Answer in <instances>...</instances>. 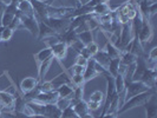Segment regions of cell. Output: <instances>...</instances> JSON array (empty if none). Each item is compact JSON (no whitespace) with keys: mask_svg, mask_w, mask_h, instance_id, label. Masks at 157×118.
<instances>
[{"mask_svg":"<svg viewBox=\"0 0 157 118\" xmlns=\"http://www.w3.org/2000/svg\"><path fill=\"white\" fill-rule=\"evenodd\" d=\"M76 87L73 86L71 83H64L62 85L56 89L57 93L59 96V98H66V97H71V94L73 93V90Z\"/></svg>","mask_w":157,"mask_h":118,"instance_id":"ac0fdd59","label":"cell"},{"mask_svg":"<svg viewBox=\"0 0 157 118\" xmlns=\"http://www.w3.org/2000/svg\"><path fill=\"white\" fill-rule=\"evenodd\" d=\"M2 30H4V27L0 26V41H1V32H2Z\"/></svg>","mask_w":157,"mask_h":118,"instance_id":"7bdbcfd3","label":"cell"},{"mask_svg":"<svg viewBox=\"0 0 157 118\" xmlns=\"http://www.w3.org/2000/svg\"><path fill=\"white\" fill-rule=\"evenodd\" d=\"M60 118H79V116L75 112V110H73L71 106H69V108H66L65 110L62 111Z\"/></svg>","mask_w":157,"mask_h":118,"instance_id":"d6a6232c","label":"cell"},{"mask_svg":"<svg viewBox=\"0 0 157 118\" xmlns=\"http://www.w3.org/2000/svg\"><path fill=\"white\" fill-rule=\"evenodd\" d=\"M37 102L43 103V104H56V102L59 99V96L57 93V91H52V92H37V94L31 98Z\"/></svg>","mask_w":157,"mask_h":118,"instance_id":"9c48e42d","label":"cell"},{"mask_svg":"<svg viewBox=\"0 0 157 118\" xmlns=\"http://www.w3.org/2000/svg\"><path fill=\"white\" fill-rule=\"evenodd\" d=\"M103 118H117V113H105L104 116H102Z\"/></svg>","mask_w":157,"mask_h":118,"instance_id":"ab89813d","label":"cell"},{"mask_svg":"<svg viewBox=\"0 0 157 118\" xmlns=\"http://www.w3.org/2000/svg\"><path fill=\"white\" fill-rule=\"evenodd\" d=\"M150 90L145 84H143L141 80H131L129 83H125V90H124V102L129 98L134 97L136 94L142 93Z\"/></svg>","mask_w":157,"mask_h":118,"instance_id":"277c9868","label":"cell"},{"mask_svg":"<svg viewBox=\"0 0 157 118\" xmlns=\"http://www.w3.org/2000/svg\"><path fill=\"white\" fill-rule=\"evenodd\" d=\"M38 84H39V82L37 80V78H34V77H25L20 82L19 89H20L21 93L24 96H26V94L34 92L37 90V87H38Z\"/></svg>","mask_w":157,"mask_h":118,"instance_id":"8992f818","label":"cell"},{"mask_svg":"<svg viewBox=\"0 0 157 118\" xmlns=\"http://www.w3.org/2000/svg\"><path fill=\"white\" fill-rule=\"evenodd\" d=\"M113 83H115V87H116V92L118 94H124V90H125L124 76L121 73H117V76L113 77Z\"/></svg>","mask_w":157,"mask_h":118,"instance_id":"cb8c5ba5","label":"cell"},{"mask_svg":"<svg viewBox=\"0 0 157 118\" xmlns=\"http://www.w3.org/2000/svg\"><path fill=\"white\" fill-rule=\"evenodd\" d=\"M98 76H101V74H99L98 71L96 70V67H94V59L91 58V59H89V64H87V66L85 67V71L83 73L84 80H85V83H87V82L92 80V79H94Z\"/></svg>","mask_w":157,"mask_h":118,"instance_id":"e0dca14e","label":"cell"},{"mask_svg":"<svg viewBox=\"0 0 157 118\" xmlns=\"http://www.w3.org/2000/svg\"><path fill=\"white\" fill-rule=\"evenodd\" d=\"M50 48L52 51V55H53L55 60H63L64 58L66 57V55H67V48H69V46L65 43H63V41L57 40V41H55L50 46Z\"/></svg>","mask_w":157,"mask_h":118,"instance_id":"52a82bcc","label":"cell"},{"mask_svg":"<svg viewBox=\"0 0 157 118\" xmlns=\"http://www.w3.org/2000/svg\"><path fill=\"white\" fill-rule=\"evenodd\" d=\"M98 118H103V117H102V116H99V117H98Z\"/></svg>","mask_w":157,"mask_h":118,"instance_id":"c3c4849f","label":"cell"},{"mask_svg":"<svg viewBox=\"0 0 157 118\" xmlns=\"http://www.w3.org/2000/svg\"><path fill=\"white\" fill-rule=\"evenodd\" d=\"M156 12H157V2L148 4V16H149L150 19L156 14Z\"/></svg>","mask_w":157,"mask_h":118,"instance_id":"8d00e7d4","label":"cell"},{"mask_svg":"<svg viewBox=\"0 0 157 118\" xmlns=\"http://www.w3.org/2000/svg\"><path fill=\"white\" fill-rule=\"evenodd\" d=\"M143 1H147V2H148V0H143Z\"/></svg>","mask_w":157,"mask_h":118,"instance_id":"7dc6e473","label":"cell"},{"mask_svg":"<svg viewBox=\"0 0 157 118\" xmlns=\"http://www.w3.org/2000/svg\"><path fill=\"white\" fill-rule=\"evenodd\" d=\"M75 64H77V65H80V66H83V67H86L87 64H89V59H86V58H85V57H83V55H78L77 57H76Z\"/></svg>","mask_w":157,"mask_h":118,"instance_id":"d590c367","label":"cell"},{"mask_svg":"<svg viewBox=\"0 0 157 118\" xmlns=\"http://www.w3.org/2000/svg\"><path fill=\"white\" fill-rule=\"evenodd\" d=\"M136 59H137V55L131 53V52H122L121 57H119L121 64H123L125 66H130V65L135 64L136 63Z\"/></svg>","mask_w":157,"mask_h":118,"instance_id":"603a6c76","label":"cell"},{"mask_svg":"<svg viewBox=\"0 0 157 118\" xmlns=\"http://www.w3.org/2000/svg\"><path fill=\"white\" fill-rule=\"evenodd\" d=\"M32 118H47V117L43 116V115H36V116H33Z\"/></svg>","mask_w":157,"mask_h":118,"instance_id":"b9f144b4","label":"cell"},{"mask_svg":"<svg viewBox=\"0 0 157 118\" xmlns=\"http://www.w3.org/2000/svg\"><path fill=\"white\" fill-rule=\"evenodd\" d=\"M52 118H60V115H59V116H55V117H52Z\"/></svg>","mask_w":157,"mask_h":118,"instance_id":"bcb514c9","label":"cell"},{"mask_svg":"<svg viewBox=\"0 0 157 118\" xmlns=\"http://www.w3.org/2000/svg\"><path fill=\"white\" fill-rule=\"evenodd\" d=\"M7 27H10L13 32L17 31V30H19V29H23V27H21V20H20L19 13H17V16L13 18V20L11 21V24L8 25Z\"/></svg>","mask_w":157,"mask_h":118,"instance_id":"4dcf8cb0","label":"cell"},{"mask_svg":"<svg viewBox=\"0 0 157 118\" xmlns=\"http://www.w3.org/2000/svg\"><path fill=\"white\" fill-rule=\"evenodd\" d=\"M87 104V109L91 111H97L101 109V106H102V103H97V102H92V101H87L86 102Z\"/></svg>","mask_w":157,"mask_h":118,"instance_id":"e575fe53","label":"cell"},{"mask_svg":"<svg viewBox=\"0 0 157 118\" xmlns=\"http://www.w3.org/2000/svg\"><path fill=\"white\" fill-rule=\"evenodd\" d=\"M53 60H55V58L52 57V58H50V59H47V60H45L44 63H41L37 67V70H38V74H37V80L39 82V83H41V82H44V79H45V77H46L47 72H48V70H50V67H51V65H52V63H53Z\"/></svg>","mask_w":157,"mask_h":118,"instance_id":"9a60e30c","label":"cell"},{"mask_svg":"<svg viewBox=\"0 0 157 118\" xmlns=\"http://www.w3.org/2000/svg\"><path fill=\"white\" fill-rule=\"evenodd\" d=\"M67 1H69V2H77L76 0H67ZM77 5H78V4H77ZM78 7H79V5H78Z\"/></svg>","mask_w":157,"mask_h":118,"instance_id":"ee69618b","label":"cell"},{"mask_svg":"<svg viewBox=\"0 0 157 118\" xmlns=\"http://www.w3.org/2000/svg\"><path fill=\"white\" fill-rule=\"evenodd\" d=\"M78 37V40L84 45V46H87L89 44H91L92 41H94V32L91 30H87V31H83L77 34Z\"/></svg>","mask_w":157,"mask_h":118,"instance_id":"7402d4cb","label":"cell"},{"mask_svg":"<svg viewBox=\"0 0 157 118\" xmlns=\"http://www.w3.org/2000/svg\"><path fill=\"white\" fill-rule=\"evenodd\" d=\"M92 59H94L96 63H98L99 65H102L103 67H108V65L110 63V57L106 55V52L104 51V50H101L99 48V51L96 53V55L92 57Z\"/></svg>","mask_w":157,"mask_h":118,"instance_id":"ffe728a7","label":"cell"},{"mask_svg":"<svg viewBox=\"0 0 157 118\" xmlns=\"http://www.w3.org/2000/svg\"><path fill=\"white\" fill-rule=\"evenodd\" d=\"M119 63H121L119 62V58H117V59H110V63H109L108 67H106V71H108V73L110 74L112 78L117 76Z\"/></svg>","mask_w":157,"mask_h":118,"instance_id":"484cf974","label":"cell"},{"mask_svg":"<svg viewBox=\"0 0 157 118\" xmlns=\"http://www.w3.org/2000/svg\"><path fill=\"white\" fill-rule=\"evenodd\" d=\"M91 10H92V14H94V16H103V14L110 13V12L113 11V10L110 7L109 2H99V4L92 6Z\"/></svg>","mask_w":157,"mask_h":118,"instance_id":"d6986e66","label":"cell"},{"mask_svg":"<svg viewBox=\"0 0 157 118\" xmlns=\"http://www.w3.org/2000/svg\"><path fill=\"white\" fill-rule=\"evenodd\" d=\"M38 30H39L38 37H37L38 40H43L44 38H47V37H55V36H57V33L51 27H48L44 21H41L40 19H38Z\"/></svg>","mask_w":157,"mask_h":118,"instance_id":"5bb4252c","label":"cell"},{"mask_svg":"<svg viewBox=\"0 0 157 118\" xmlns=\"http://www.w3.org/2000/svg\"><path fill=\"white\" fill-rule=\"evenodd\" d=\"M17 10L20 14L23 16H27V17H33L36 16L34 14V10H33V6H32L31 1L30 0H21L19 1L16 5Z\"/></svg>","mask_w":157,"mask_h":118,"instance_id":"4fadbf2b","label":"cell"},{"mask_svg":"<svg viewBox=\"0 0 157 118\" xmlns=\"http://www.w3.org/2000/svg\"><path fill=\"white\" fill-rule=\"evenodd\" d=\"M2 110H4V108H2V106H1V104H0V112H1Z\"/></svg>","mask_w":157,"mask_h":118,"instance_id":"f6af8a7d","label":"cell"},{"mask_svg":"<svg viewBox=\"0 0 157 118\" xmlns=\"http://www.w3.org/2000/svg\"><path fill=\"white\" fill-rule=\"evenodd\" d=\"M152 38H154V29H152V25L150 23V19H143L141 31L137 34V39L140 41L141 46L143 48H145V46L151 43Z\"/></svg>","mask_w":157,"mask_h":118,"instance_id":"7a4b0ae2","label":"cell"},{"mask_svg":"<svg viewBox=\"0 0 157 118\" xmlns=\"http://www.w3.org/2000/svg\"><path fill=\"white\" fill-rule=\"evenodd\" d=\"M70 47H71V48H73L75 51H77V52L79 53V52L82 51V48L84 47V45H83V44H82L79 40H76L75 43H72V44H71Z\"/></svg>","mask_w":157,"mask_h":118,"instance_id":"f35d334b","label":"cell"},{"mask_svg":"<svg viewBox=\"0 0 157 118\" xmlns=\"http://www.w3.org/2000/svg\"><path fill=\"white\" fill-rule=\"evenodd\" d=\"M13 33H14V32L12 31L10 27H4V30H2V32H1V41L8 43L10 40L12 39Z\"/></svg>","mask_w":157,"mask_h":118,"instance_id":"1f68e13d","label":"cell"},{"mask_svg":"<svg viewBox=\"0 0 157 118\" xmlns=\"http://www.w3.org/2000/svg\"><path fill=\"white\" fill-rule=\"evenodd\" d=\"M70 82H71V84H72L75 87L84 86V85L86 84V83H85V80H84L83 74H71Z\"/></svg>","mask_w":157,"mask_h":118,"instance_id":"83f0119b","label":"cell"},{"mask_svg":"<svg viewBox=\"0 0 157 118\" xmlns=\"http://www.w3.org/2000/svg\"><path fill=\"white\" fill-rule=\"evenodd\" d=\"M70 71L73 72V74H83L84 71H85V67H83L80 65H77V64H73L70 67Z\"/></svg>","mask_w":157,"mask_h":118,"instance_id":"74e56055","label":"cell"},{"mask_svg":"<svg viewBox=\"0 0 157 118\" xmlns=\"http://www.w3.org/2000/svg\"><path fill=\"white\" fill-rule=\"evenodd\" d=\"M103 50L106 52V55L110 57V59H117V58L121 57V53H122L121 50H118L117 47L115 46L112 43L108 41V40H106L105 45H104V47H103Z\"/></svg>","mask_w":157,"mask_h":118,"instance_id":"44dd1931","label":"cell"},{"mask_svg":"<svg viewBox=\"0 0 157 118\" xmlns=\"http://www.w3.org/2000/svg\"><path fill=\"white\" fill-rule=\"evenodd\" d=\"M154 94H156V89H150L145 92H142V93H138L134 97H131V98H129L128 101H125L119 106V109L117 110V116H121V115L125 113L128 111L132 110V109L143 106Z\"/></svg>","mask_w":157,"mask_h":118,"instance_id":"6da1fadb","label":"cell"},{"mask_svg":"<svg viewBox=\"0 0 157 118\" xmlns=\"http://www.w3.org/2000/svg\"><path fill=\"white\" fill-rule=\"evenodd\" d=\"M86 48H87V51H89V53H90V55H91V58L99 51V46H98V44H97L96 41H92L91 44H89L86 46Z\"/></svg>","mask_w":157,"mask_h":118,"instance_id":"836d02e7","label":"cell"},{"mask_svg":"<svg viewBox=\"0 0 157 118\" xmlns=\"http://www.w3.org/2000/svg\"><path fill=\"white\" fill-rule=\"evenodd\" d=\"M145 110V117L147 118H157V103H156V94H154L144 105Z\"/></svg>","mask_w":157,"mask_h":118,"instance_id":"7c38bea8","label":"cell"},{"mask_svg":"<svg viewBox=\"0 0 157 118\" xmlns=\"http://www.w3.org/2000/svg\"><path fill=\"white\" fill-rule=\"evenodd\" d=\"M104 97H105L104 92H102L101 90H96L94 92L91 93L90 98H89V101H92V102H97V103H103Z\"/></svg>","mask_w":157,"mask_h":118,"instance_id":"f546056e","label":"cell"},{"mask_svg":"<svg viewBox=\"0 0 157 118\" xmlns=\"http://www.w3.org/2000/svg\"><path fill=\"white\" fill-rule=\"evenodd\" d=\"M56 106L60 111L65 110L66 108L71 106V97H66V98H59L55 104Z\"/></svg>","mask_w":157,"mask_h":118,"instance_id":"f1b7e54d","label":"cell"},{"mask_svg":"<svg viewBox=\"0 0 157 118\" xmlns=\"http://www.w3.org/2000/svg\"><path fill=\"white\" fill-rule=\"evenodd\" d=\"M0 104L4 110H12L14 106V96L7 90H0Z\"/></svg>","mask_w":157,"mask_h":118,"instance_id":"8fae6325","label":"cell"},{"mask_svg":"<svg viewBox=\"0 0 157 118\" xmlns=\"http://www.w3.org/2000/svg\"><path fill=\"white\" fill-rule=\"evenodd\" d=\"M19 13V12H18ZM19 17H20V20H21V27L24 30L29 31L31 33L33 37H38V33H39V30H38V19L37 17H27V16H23L19 13Z\"/></svg>","mask_w":157,"mask_h":118,"instance_id":"5b68a950","label":"cell"},{"mask_svg":"<svg viewBox=\"0 0 157 118\" xmlns=\"http://www.w3.org/2000/svg\"><path fill=\"white\" fill-rule=\"evenodd\" d=\"M73 110H75V112L77 113L79 116V118H80V116H83L84 113H86V112H89V109H87V104L86 102L83 99V101H80V102L76 103L73 106H71Z\"/></svg>","mask_w":157,"mask_h":118,"instance_id":"d4e9b609","label":"cell"},{"mask_svg":"<svg viewBox=\"0 0 157 118\" xmlns=\"http://www.w3.org/2000/svg\"><path fill=\"white\" fill-rule=\"evenodd\" d=\"M80 118H94V116L91 113V111H89L86 113H84L83 116H80Z\"/></svg>","mask_w":157,"mask_h":118,"instance_id":"60d3db41","label":"cell"},{"mask_svg":"<svg viewBox=\"0 0 157 118\" xmlns=\"http://www.w3.org/2000/svg\"><path fill=\"white\" fill-rule=\"evenodd\" d=\"M156 78H157V72L156 69H150L148 67L145 72L143 73L141 77V80L143 84H145L149 89H156Z\"/></svg>","mask_w":157,"mask_h":118,"instance_id":"30bf717a","label":"cell"},{"mask_svg":"<svg viewBox=\"0 0 157 118\" xmlns=\"http://www.w3.org/2000/svg\"><path fill=\"white\" fill-rule=\"evenodd\" d=\"M37 90L39 92H52V91H56V86L51 80H44L38 84Z\"/></svg>","mask_w":157,"mask_h":118,"instance_id":"4316f807","label":"cell"},{"mask_svg":"<svg viewBox=\"0 0 157 118\" xmlns=\"http://www.w3.org/2000/svg\"><path fill=\"white\" fill-rule=\"evenodd\" d=\"M52 57H53V55H52V51H51L50 47H44L43 50H40L39 52H37V53L33 55V58H34V62H36L37 67H38L41 63H44L45 60L52 58Z\"/></svg>","mask_w":157,"mask_h":118,"instance_id":"2e32d148","label":"cell"},{"mask_svg":"<svg viewBox=\"0 0 157 118\" xmlns=\"http://www.w3.org/2000/svg\"><path fill=\"white\" fill-rule=\"evenodd\" d=\"M17 13H18V10H17L16 4L12 2L11 5L6 6L4 13H2V17H1V20H0V26L7 27L8 25L11 24V21L13 20V18L17 16Z\"/></svg>","mask_w":157,"mask_h":118,"instance_id":"ba28073f","label":"cell"},{"mask_svg":"<svg viewBox=\"0 0 157 118\" xmlns=\"http://www.w3.org/2000/svg\"><path fill=\"white\" fill-rule=\"evenodd\" d=\"M41 21L46 24L48 27H51L58 34L64 30H66L71 24V19L69 18H60V17H48L45 19H40Z\"/></svg>","mask_w":157,"mask_h":118,"instance_id":"3957f363","label":"cell"},{"mask_svg":"<svg viewBox=\"0 0 157 118\" xmlns=\"http://www.w3.org/2000/svg\"><path fill=\"white\" fill-rule=\"evenodd\" d=\"M12 1H13V0H12Z\"/></svg>","mask_w":157,"mask_h":118,"instance_id":"681fc988","label":"cell"}]
</instances>
